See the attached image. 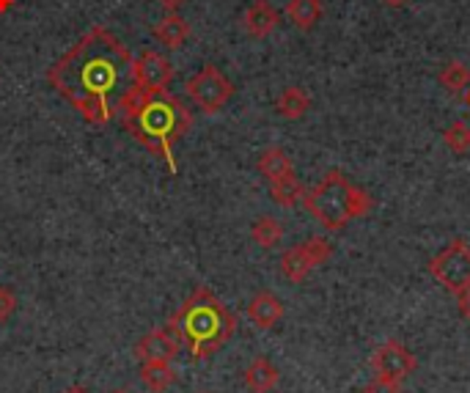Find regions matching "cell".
<instances>
[{
    "instance_id": "cell-1",
    "label": "cell",
    "mask_w": 470,
    "mask_h": 393,
    "mask_svg": "<svg viewBox=\"0 0 470 393\" xmlns=\"http://www.w3.org/2000/svg\"><path fill=\"white\" fill-rule=\"evenodd\" d=\"M47 83L88 124L97 127L108 124L141 93L132 53L105 25L85 31L47 69Z\"/></svg>"
},
{
    "instance_id": "cell-2",
    "label": "cell",
    "mask_w": 470,
    "mask_h": 393,
    "mask_svg": "<svg viewBox=\"0 0 470 393\" xmlns=\"http://www.w3.org/2000/svg\"><path fill=\"white\" fill-rule=\"evenodd\" d=\"M124 130L152 154L162 157L165 165L176 173L179 165L173 160V146L191 133L193 113L171 91L138 93L135 100L122 111Z\"/></svg>"
},
{
    "instance_id": "cell-3",
    "label": "cell",
    "mask_w": 470,
    "mask_h": 393,
    "mask_svg": "<svg viewBox=\"0 0 470 393\" xmlns=\"http://www.w3.org/2000/svg\"><path fill=\"white\" fill-rule=\"evenodd\" d=\"M168 322H173L179 328L181 344L187 347L193 360L212 358L220 347H226L231 341V336L237 330L234 314L207 286H196L191 291V298L171 314Z\"/></svg>"
},
{
    "instance_id": "cell-4",
    "label": "cell",
    "mask_w": 470,
    "mask_h": 393,
    "mask_svg": "<svg viewBox=\"0 0 470 393\" xmlns=\"http://www.w3.org/2000/svg\"><path fill=\"white\" fill-rule=\"evenodd\" d=\"M303 207L328 229V231H341L349 221L363 218L374 210V199L355 187L341 171H328L319 184L306 190Z\"/></svg>"
},
{
    "instance_id": "cell-5",
    "label": "cell",
    "mask_w": 470,
    "mask_h": 393,
    "mask_svg": "<svg viewBox=\"0 0 470 393\" xmlns=\"http://www.w3.org/2000/svg\"><path fill=\"white\" fill-rule=\"evenodd\" d=\"M184 93L204 116H215L218 111H223L231 103L234 83L215 64H207L201 72H196L184 83Z\"/></svg>"
},
{
    "instance_id": "cell-6",
    "label": "cell",
    "mask_w": 470,
    "mask_h": 393,
    "mask_svg": "<svg viewBox=\"0 0 470 393\" xmlns=\"http://www.w3.org/2000/svg\"><path fill=\"white\" fill-rule=\"evenodd\" d=\"M429 272L448 291L459 294L470 286V248L462 240H454L429 261Z\"/></svg>"
},
{
    "instance_id": "cell-7",
    "label": "cell",
    "mask_w": 470,
    "mask_h": 393,
    "mask_svg": "<svg viewBox=\"0 0 470 393\" xmlns=\"http://www.w3.org/2000/svg\"><path fill=\"white\" fill-rule=\"evenodd\" d=\"M181 333L173 322L168 325H160L154 330H149L135 347H132V355L143 363V360H173L181 349Z\"/></svg>"
},
{
    "instance_id": "cell-8",
    "label": "cell",
    "mask_w": 470,
    "mask_h": 393,
    "mask_svg": "<svg viewBox=\"0 0 470 393\" xmlns=\"http://www.w3.org/2000/svg\"><path fill=\"white\" fill-rule=\"evenodd\" d=\"M371 366H374V371H377V377L402 382L416 371L418 360L402 341H386L383 347H377V352H374Z\"/></svg>"
},
{
    "instance_id": "cell-9",
    "label": "cell",
    "mask_w": 470,
    "mask_h": 393,
    "mask_svg": "<svg viewBox=\"0 0 470 393\" xmlns=\"http://www.w3.org/2000/svg\"><path fill=\"white\" fill-rule=\"evenodd\" d=\"M135 80H138V91L141 93L168 91V85L173 80V66H171V61L162 53L143 50L135 58Z\"/></svg>"
},
{
    "instance_id": "cell-10",
    "label": "cell",
    "mask_w": 470,
    "mask_h": 393,
    "mask_svg": "<svg viewBox=\"0 0 470 393\" xmlns=\"http://www.w3.org/2000/svg\"><path fill=\"white\" fill-rule=\"evenodd\" d=\"M284 303L280 298H275L272 291H256L250 303H248V319L259 328V330H272L280 319H284Z\"/></svg>"
},
{
    "instance_id": "cell-11",
    "label": "cell",
    "mask_w": 470,
    "mask_h": 393,
    "mask_svg": "<svg viewBox=\"0 0 470 393\" xmlns=\"http://www.w3.org/2000/svg\"><path fill=\"white\" fill-rule=\"evenodd\" d=\"M278 23H280V15L269 0H253L248 12L242 15V28L253 39H267L278 28Z\"/></svg>"
},
{
    "instance_id": "cell-12",
    "label": "cell",
    "mask_w": 470,
    "mask_h": 393,
    "mask_svg": "<svg viewBox=\"0 0 470 393\" xmlns=\"http://www.w3.org/2000/svg\"><path fill=\"white\" fill-rule=\"evenodd\" d=\"M242 382H245V388H248L250 393H269V390L278 388L280 371H278V366H275L269 358L259 355V358H253V360L248 363V368L242 371Z\"/></svg>"
},
{
    "instance_id": "cell-13",
    "label": "cell",
    "mask_w": 470,
    "mask_h": 393,
    "mask_svg": "<svg viewBox=\"0 0 470 393\" xmlns=\"http://www.w3.org/2000/svg\"><path fill=\"white\" fill-rule=\"evenodd\" d=\"M187 36H191V25L187 20L176 12H168L157 25H154V39L165 47V50H179Z\"/></svg>"
},
{
    "instance_id": "cell-14",
    "label": "cell",
    "mask_w": 470,
    "mask_h": 393,
    "mask_svg": "<svg viewBox=\"0 0 470 393\" xmlns=\"http://www.w3.org/2000/svg\"><path fill=\"white\" fill-rule=\"evenodd\" d=\"M138 377L143 382L146 390L152 393H165L173 382H176V368L168 360H143L138 368Z\"/></svg>"
},
{
    "instance_id": "cell-15",
    "label": "cell",
    "mask_w": 470,
    "mask_h": 393,
    "mask_svg": "<svg viewBox=\"0 0 470 393\" xmlns=\"http://www.w3.org/2000/svg\"><path fill=\"white\" fill-rule=\"evenodd\" d=\"M256 168L259 173L267 179V182H278V179H284L289 173H295V165H292V157L280 149V146H267L259 160H256Z\"/></svg>"
},
{
    "instance_id": "cell-16",
    "label": "cell",
    "mask_w": 470,
    "mask_h": 393,
    "mask_svg": "<svg viewBox=\"0 0 470 393\" xmlns=\"http://www.w3.org/2000/svg\"><path fill=\"white\" fill-rule=\"evenodd\" d=\"M314 267L317 264H314V259H311V253L303 242L289 248L284 256H280V275H284L287 280H292V283H303L311 275Z\"/></svg>"
},
{
    "instance_id": "cell-17",
    "label": "cell",
    "mask_w": 470,
    "mask_h": 393,
    "mask_svg": "<svg viewBox=\"0 0 470 393\" xmlns=\"http://www.w3.org/2000/svg\"><path fill=\"white\" fill-rule=\"evenodd\" d=\"M275 111H278L280 119L298 122L311 111V96L300 85H289V88L280 91V96L275 100Z\"/></svg>"
},
{
    "instance_id": "cell-18",
    "label": "cell",
    "mask_w": 470,
    "mask_h": 393,
    "mask_svg": "<svg viewBox=\"0 0 470 393\" xmlns=\"http://www.w3.org/2000/svg\"><path fill=\"white\" fill-rule=\"evenodd\" d=\"M269 195H272V201L278 207H284V210H292L303 201V195H306V187L300 184V179L295 173L284 176V179H278V182H269Z\"/></svg>"
},
{
    "instance_id": "cell-19",
    "label": "cell",
    "mask_w": 470,
    "mask_h": 393,
    "mask_svg": "<svg viewBox=\"0 0 470 393\" xmlns=\"http://www.w3.org/2000/svg\"><path fill=\"white\" fill-rule=\"evenodd\" d=\"M287 17L295 28L311 31L319 17H322V0H289L287 4Z\"/></svg>"
},
{
    "instance_id": "cell-20",
    "label": "cell",
    "mask_w": 470,
    "mask_h": 393,
    "mask_svg": "<svg viewBox=\"0 0 470 393\" xmlns=\"http://www.w3.org/2000/svg\"><path fill=\"white\" fill-rule=\"evenodd\" d=\"M250 237H253V242H256L259 248L269 251V248H275L280 240H284V226H280L272 215H261V218L253 221Z\"/></svg>"
},
{
    "instance_id": "cell-21",
    "label": "cell",
    "mask_w": 470,
    "mask_h": 393,
    "mask_svg": "<svg viewBox=\"0 0 470 393\" xmlns=\"http://www.w3.org/2000/svg\"><path fill=\"white\" fill-rule=\"evenodd\" d=\"M440 85L448 91V93H462L467 85H470V69L462 64V61H448L440 74H437Z\"/></svg>"
},
{
    "instance_id": "cell-22",
    "label": "cell",
    "mask_w": 470,
    "mask_h": 393,
    "mask_svg": "<svg viewBox=\"0 0 470 393\" xmlns=\"http://www.w3.org/2000/svg\"><path fill=\"white\" fill-rule=\"evenodd\" d=\"M443 143L454 152V154H467L470 152V127L465 122H454L446 127L443 133Z\"/></svg>"
},
{
    "instance_id": "cell-23",
    "label": "cell",
    "mask_w": 470,
    "mask_h": 393,
    "mask_svg": "<svg viewBox=\"0 0 470 393\" xmlns=\"http://www.w3.org/2000/svg\"><path fill=\"white\" fill-rule=\"evenodd\" d=\"M303 245L308 248V253H311V259H314V264H317V267H319V264H325V261L333 256V245H330L325 237H308Z\"/></svg>"
},
{
    "instance_id": "cell-24",
    "label": "cell",
    "mask_w": 470,
    "mask_h": 393,
    "mask_svg": "<svg viewBox=\"0 0 470 393\" xmlns=\"http://www.w3.org/2000/svg\"><path fill=\"white\" fill-rule=\"evenodd\" d=\"M17 311V294L12 286H0V322H9Z\"/></svg>"
},
{
    "instance_id": "cell-25",
    "label": "cell",
    "mask_w": 470,
    "mask_h": 393,
    "mask_svg": "<svg viewBox=\"0 0 470 393\" xmlns=\"http://www.w3.org/2000/svg\"><path fill=\"white\" fill-rule=\"evenodd\" d=\"M363 393H402V382L386 379V377H374V379L363 388Z\"/></svg>"
},
{
    "instance_id": "cell-26",
    "label": "cell",
    "mask_w": 470,
    "mask_h": 393,
    "mask_svg": "<svg viewBox=\"0 0 470 393\" xmlns=\"http://www.w3.org/2000/svg\"><path fill=\"white\" fill-rule=\"evenodd\" d=\"M456 298H459V311H462V317L470 322V286L462 289V291L456 294Z\"/></svg>"
},
{
    "instance_id": "cell-27",
    "label": "cell",
    "mask_w": 470,
    "mask_h": 393,
    "mask_svg": "<svg viewBox=\"0 0 470 393\" xmlns=\"http://www.w3.org/2000/svg\"><path fill=\"white\" fill-rule=\"evenodd\" d=\"M157 4H162V6H165L168 12H176V9H179V6L184 4V0H157Z\"/></svg>"
},
{
    "instance_id": "cell-28",
    "label": "cell",
    "mask_w": 470,
    "mask_h": 393,
    "mask_svg": "<svg viewBox=\"0 0 470 393\" xmlns=\"http://www.w3.org/2000/svg\"><path fill=\"white\" fill-rule=\"evenodd\" d=\"M386 6H391V9H402L405 4H410V0H383Z\"/></svg>"
},
{
    "instance_id": "cell-29",
    "label": "cell",
    "mask_w": 470,
    "mask_h": 393,
    "mask_svg": "<svg viewBox=\"0 0 470 393\" xmlns=\"http://www.w3.org/2000/svg\"><path fill=\"white\" fill-rule=\"evenodd\" d=\"M64 393H91L88 388H83V385H72V388H66Z\"/></svg>"
},
{
    "instance_id": "cell-30",
    "label": "cell",
    "mask_w": 470,
    "mask_h": 393,
    "mask_svg": "<svg viewBox=\"0 0 470 393\" xmlns=\"http://www.w3.org/2000/svg\"><path fill=\"white\" fill-rule=\"evenodd\" d=\"M111 393H130L127 388H116V390H111Z\"/></svg>"
},
{
    "instance_id": "cell-31",
    "label": "cell",
    "mask_w": 470,
    "mask_h": 393,
    "mask_svg": "<svg viewBox=\"0 0 470 393\" xmlns=\"http://www.w3.org/2000/svg\"><path fill=\"white\" fill-rule=\"evenodd\" d=\"M465 103L470 105V88H467V93H465Z\"/></svg>"
},
{
    "instance_id": "cell-32",
    "label": "cell",
    "mask_w": 470,
    "mask_h": 393,
    "mask_svg": "<svg viewBox=\"0 0 470 393\" xmlns=\"http://www.w3.org/2000/svg\"><path fill=\"white\" fill-rule=\"evenodd\" d=\"M204 393H207V390H204Z\"/></svg>"
}]
</instances>
